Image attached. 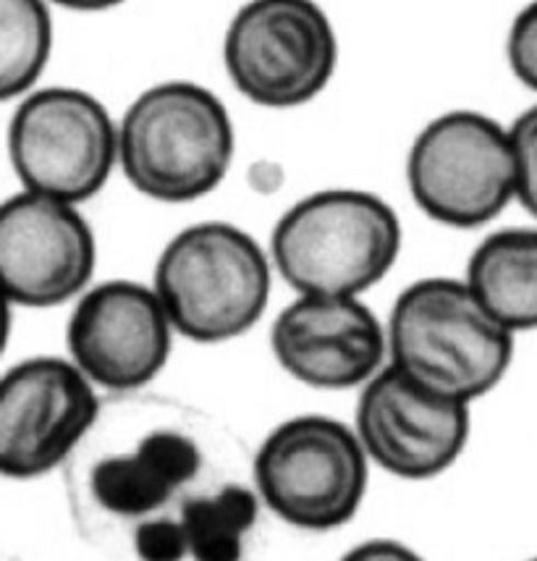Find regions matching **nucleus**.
I'll return each instance as SVG.
<instances>
[{
  "label": "nucleus",
  "mask_w": 537,
  "mask_h": 561,
  "mask_svg": "<svg viewBox=\"0 0 537 561\" xmlns=\"http://www.w3.org/2000/svg\"><path fill=\"white\" fill-rule=\"evenodd\" d=\"M73 365L107 391H139L163 370L173 325L156 289L137 280H107L84 291L69 331Z\"/></svg>",
  "instance_id": "nucleus-11"
},
{
  "label": "nucleus",
  "mask_w": 537,
  "mask_h": 561,
  "mask_svg": "<svg viewBox=\"0 0 537 561\" xmlns=\"http://www.w3.org/2000/svg\"><path fill=\"white\" fill-rule=\"evenodd\" d=\"M407 182L418 208L454 229H478L516 197L509 129L478 111H452L414 139Z\"/></svg>",
  "instance_id": "nucleus-7"
},
{
  "label": "nucleus",
  "mask_w": 537,
  "mask_h": 561,
  "mask_svg": "<svg viewBox=\"0 0 537 561\" xmlns=\"http://www.w3.org/2000/svg\"><path fill=\"white\" fill-rule=\"evenodd\" d=\"M9 152L26 192L77 205L95 197L111 179L118 131L90 92L48 87L13 113Z\"/></svg>",
  "instance_id": "nucleus-9"
},
{
  "label": "nucleus",
  "mask_w": 537,
  "mask_h": 561,
  "mask_svg": "<svg viewBox=\"0 0 537 561\" xmlns=\"http://www.w3.org/2000/svg\"><path fill=\"white\" fill-rule=\"evenodd\" d=\"M260 512V493L244 480L194 499L184 512V533L192 561H241L244 538Z\"/></svg>",
  "instance_id": "nucleus-16"
},
{
  "label": "nucleus",
  "mask_w": 537,
  "mask_h": 561,
  "mask_svg": "<svg viewBox=\"0 0 537 561\" xmlns=\"http://www.w3.org/2000/svg\"><path fill=\"white\" fill-rule=\"evenodd\" d=\"M341 561H425L418 551H412L409 546L399 543V540H365V543L354 546L352 551H346Z\"/></svg>",
  "instance_id": "nucleus-20"
},
{
  "label": "nucleus",
  "mask_w": 537,
  "mask_h": 561,
  "mask_svg": "<svg viewBox=\"0 0 537 561\" xmlns=\"http://www.w3.org/2000/svg\"><path fill=\"white\" fill-rule=\"evenodd\" d=\"M224 61L233 87L254 105L297 108L331 82L339 39L320 5L258 0L231 19Z\"/></svg>",
  "instance_id": "nucleus-8"
},
{
  "label": "nucleus",
  "mask_w": 537,
  "mask_h": 561,
  "mask_svg": "<svg viewBox=\"0 0 537 561\" xmlns=\"http://www.w3.org/2000/svg\"><path fill=\"white\" fill-rule=\"evenodd\" d=\"M50 45L48 5L39 0H0V98L5 103L37 82Z\"/></svg>",
  "instance_id": "nucleus-17"
},
{
  "label": "nucleus",
  "mask_w": 537,
  "mask_h": 561,
  "mask_svg": "<svg viewBox=\"0 0 537 561\" xmlns=\"http://www.w3.org/2000/svg\"><path fill=\"white\" fill-rule=\"evenodd\" d=\"M367 459L349 425L325 415H299L275 427L254 454V491L286 525L335 530L359 512Z\"/></svg>",
  "instance_id": "nucleus-6"
},
{
  "label": "nucleus",
  "mask_w": 537,
  "mask_h": 561,
  "mask_svg": "<svg viewBox=\"0 0 537 561\" xmlns=\"http://www.w3.org/2000/svg\"><path fill=\"white\" fill-rule=\"evenodd\" d=\"M271 346L301 383L354 389L382 370L388 333L359 297H299L275 318Z\"/></svg>",
  "instance_id": "nucleus-14"
},
{
  "label": "nucleus",
  "mask_w": 537,
  "mask_h": 561,
  "mask_svg": "<svg viewBox=\"0 0 537 561\" xmlns=\"http://www.w3.org/2000/svg\"><path fill=\"white\" fill-rule=\"evenodd\" d=\"M126 179L158 203H192L226 179L233 160V122L218 95L194 82L150 87L118 129Z\"/></svg>",
  "instance_id": "nucleus-4"
},
{
  "label": "nucleus",
  "mask_w": 537,
  "mask_h": 561,
  "mask_svg": "<svg viewBox=\"0 0 537 561\" xmlns=\"http://www.w3.org/2000/svg\"><path fill=\"white\" fill-rule=\"evenodd\" d=\"M103 415L95 383L69 359L30 357L0 383V472L48 476L77 454Z\"/></svg>",
  "instance_id": "nucleus-10"
},
{
  "label": "nucleus",
  "mask_w": 537,
  "mask_h": 561,
  "mask_svg": "<svg viewBox=\"0 0 537 561\" xmlns=\"http://www.w3.org/2000/svg\"><path fill=\"white\" fill-rule=\"evenodd\" d=\"M506 56L514 77L537 92V3L514 19L506 39Z\"/></svg>",
  "instance_id": "nucleus-19"
},
{
  "label": "nucleus",
  "mask_w": 537,
  "mask_h": 561,
  "mask_svg": "<svg viewBox=\"0 0 537 561\" xmlns=\"http://www.w3.org/2000/svg\"><path fill=\"white\" fill-rule=\"evenodd\" d=\"M273 263L301 297H359L393 268L401 224L373 192L325 190L275 224Z\"/></svg>",
  "instance_id": "nucleus-3"
},
{
  "label": "nucleus",
  "mask_w": 537,
  "mask_h": 561,
  "mask_svg": "<svg viewBox=\"0 0 537 561\" xmlns=\"http://www.w3.org/2000/svg\"><path fill=\"white\" fill-rule=\"evenodd\" d=\"M357 436L367 457L401 480H430L465 451L469 404L435 397L386 365L357 402Z\"/></svg>",
  "instance_id": "nucleus-13"
},
{
  "label": "nucleus",
  "mask_w": 537,
  "mask_h": 561,
  "mask_svg": "<svg viewBox=\"0 0 537 561\" xmlns=\"http://www.w3.org/2000/svg\"><path fill=\"white\" fill-rule=\"evenodd\" d=\"M467 286L503 329H537V229L493 231L467 265Z\"/></svg>",
  "instance_id": "nucleus-15"
},
{
  "label": "nucleus",
  "mask_w": 537,
  "mask_h": 561,
  "mask_svg": "<svg viewBox=\"0 0 537 561\" xmlns=\"http://www.w3.org/2000/svg\"><path fill=\"white\" fill-rule=\"evenodd\" d=\"M509 135L516 158V199L537 218V105L516 116Z\"/></svg>",
  "instance_id": "nucleus-18"
},
{
  "label": "nucleus",
  "mask_w": 537,
  "mask_h": 561,
  "mask_svg": "<svg viewBox=\"0 0 537 561\" xmlns=\"http://www.w3.org/2000/svg\"><path fill=\"white\" fill-rule=\"evenodd\" d=\"M241 449L207 415L168 399H116L69 459L79 525L126 536L134 561H186L184 512L239 472Z\"/></svg>",
  "instance_id": "nucleus-1"
},
{
  "label": "nucleus",
  "mask_w": 537,
  "mask_h": 561,
  "mask_svg": "<svg viewBox=\"0 0 537 561\" xmlns=\"http://www.w3.org/2000/svg\"><path fill=\"white\" fill-rule=\"evenodd\" d=\"M388 354L425 391L472 404L506 376L514 333L488 316L467 280L422 278L393 302Z\"/></svg>",
  "instance_id": "nucleus-2"
},
{
  "label": "nucleus",
  "mask_w": 537,
  "mask_h": 561,
  "mask_svg": "<svg viewBox=\"0 0 537 561\" xmlns=\"http://www.w3.org/2000/svg\"><path fill=\"white\" fill-rule=\"evenodd\" d=\"M529 561H537V557H535V559H529Z\"/></svg>",
  "instance_id": "nucleus-21"
},
{
  "label": "nucleus",
  "mask_w": 537,
  "mask_h": 561,
  "mask_svg": "<svg viewBox=\"0 0 537 561\" xmlns=\"http://www.w3.org/2000/svg\"><path fill=\"white\" fill-rule=\"evenodd\" d=\"M95 260V237L73 205L22 192L0 208V276L9 302H69L87 289Z\"/></svg>",
  "instance_id": "nucleus-12"
},
{
  "label": "nucleus",
  "mask_w": 537,
  "mask_h": 561,
  "mask_svg": "<svg viewBox=\"0 0 537 561\" xmlns=\"http://www.w3.org/2000/svg\"><path fill=\"white\" fill-rule=\"evenodd\" d=\"M156 291L181 336L197 344L231 342L263 318L271 263L239 226L207 220L165 244L156 265Z\"/></svg>",
  "instance_id": "nucleus-5"
}]
</instances>
